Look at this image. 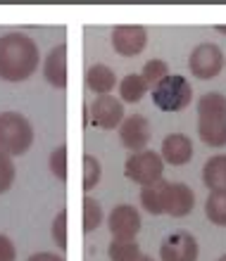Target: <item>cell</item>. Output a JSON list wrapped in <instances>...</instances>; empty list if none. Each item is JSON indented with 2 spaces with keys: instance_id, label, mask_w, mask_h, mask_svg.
<instances>
[{
  "instance_id": "1",
  "label": "cell",
  "mask_w": 226,
  "mask_h": 261,
  "mask_svg": "<svg viewBox=\"0 0 226 261\" xmlns=\"http://www.w3.org/2000/svg\"><path fill=\"white\" fill-rule=\"evenodd\" d=\"M41 64V53L31 36L10 31L0 36V79L10 83L27 81Z\"/></svg>"
},
{
  "instance_id": "2",
  "label": "cell",
  "mask_w": 226,
  "mask_h": 261,
  "mask_svg": "<svg viewBox=\"0 0 226 261\" xmlns=\"http://www.w3.org/2000/svg\"><path fill=\"white\" fill-rule=\"evenodd\" d=\"M34 145V128L19 112H0V152L17 157Z\"/></svg>"
},
{
  "instance_id": "3",
  "label": "cell",
  "mask_w": 226,
  "mask_h": 261,
  "mask_svg": "<svg viewBox=\"0 0 226 261\" xmlns=\"http://www.w3.org/2000/svg\"><path fill=\"white\" fill-rule=\"evenodd\" d=\"M193 102V88L181 74H169L152 88V105L162 112H184Z\"/></svg>"
},
{
  "instance_id": "4",
  "label": "cell",
  "mask_w": 226,
  "mask_h": 261,
  "mask_svg": "<svg viewBox=\"0 0 226 261\" xmlns=\"http://www.w3.org/2000/svg\"><path fill=\"white\" fill-rule=\"evenodd\" d=\"M162 173H165V162L160 157V152H155V150L133 152L126 159V164H124V176L131 183H138L141 188L162 180Z\"/></svg>"
},
{
  "instance_id": "5",
  "label": "cell",
  "mask_w": 226,
  "mask_h": 261,
  "mask_svg": "<svg viewBox=\"0 0 226 261\" xmlns=\"http://www.w3.org/2000/svg\"><path fill=\"white\" fill-rule=\"evenodd\" d=\"M188 69H191V74L195 79H202V81L219 76V71L224 69V55H221L219 45L200 43L188 57Z\"/></svg>"
},
{
  "instance_id": "6",
  "label": "cell",
  "mask_w": 226,
  "mask_h": 261,
  "mask_svg": "<svg viewBox=\"0 0 226 261\" xmlns=\"http://www.w3.org/2000/svg\"><path fill=\"white\" fill-rule=\"evenodd\" d=\"M88 121L93 128L115 130L124 121V105L115 95H98L88 107Z\"/></svg>"
},
{
  "instance_id": "7",
  "label": "cell",
  "mask_w": 226,
  "mask_h": 261,
  "mask_svg": "<svg viewBox=\"0 0 226 261\" xmlns=\"http://www.w3.org/2000/svg\"><path fill=\"white\" fill-rule=\"evenodd\" d=\"M198 240L188 230H174L160 245V259L162 261H198Z\"/></svg>"
},
{
  "instance_id": "8",
  "label": "cell",
  "mask_w": 226,
  "mask_h": 261,
  "mask_svg": "<svg viewBox=\"0 0 226 261\" xmlns=\"http://www.w3.org/2000/svg\"><path fill=\"white\" fill-rule=\"evenodd\" d=\"M148 31L138 24H119L112 29V48L122 57H136L145 50Z\"/></svg>"
},
{
  "instance_id": "9",
  "label": "cell",
  "mask_w": 226,
  "mask_h": 261,
  "mask_svg": "<svg viewBox=\"0 0 226 261\" xmlns=\"http://www.w3.org/2000/svg\"><path fill=\"white\" fill-rule=\"evenodd\" d=\"M107 228L115 240H133L141 230V214L136 206L119 204L107 216Z\"/></svg>"
},
{
  "instance_id": "10",
  "label": "cell",
  "mask_w": 226,
  "mask_h": 261,
  "mask_svg": "<svg viewBox=\"0 0 226 261\" xmlns=\"http://www.w3.org/2000/svg\"><path fill=\"white\" fill-rule=\"evenodd\" d=\"M119 140H122L126 150L133 152L145 150V145L150 143V121L143 114L124 117V121L119 124Z\"/></svg>"
},
{
  "instance_id": "11",
  "label": "cell",
  "mask_w": 226,
  "mask_h": 261,
  "mask_svg": "<svg viewBox=\"0 0 226 261\" xmlns=\"http://www.w3.org/2000/svg\"><path fill=\"white\" fill-rule=\"evenodd\" d=\"M160 157L165 164L171 166H184L193 159V140L186 133H169L162 140V152Z\"/></svg>"
},
{
  "instance_id": "12",
  "label": "cell",
  "mask_w": 226,
  "mask_h": 261,
  "mask_svg": "<svg viewBox=\"0 0 226 261\" xmlns=\"http://www.w3.org/2000/svg\"><path fill=\"white\" fill-rule=\"evenodd\" d=\"M43 79L53 88H60V90L67 88V45L64 43L55 45L46 55V60H43Z\"/></svg>"
},
{
  "instance_id": "13",
  "label": "cell",
  "mask_w": 226,
  "mask_h": 261,
  "mask_svg": "<svg viewBox=\"0 0 226 261\" xmlns=\"http://www.w3.org/2000/svg\"><path fill=\"white\" fill-rule=\"evenodd\" d=\"M195 206V193L186 183H169L167 188V206L165 214L174 216V219H184L193 212Z\"/></svg>"
},
{
  "instance_id": "14",
  "label": "cell",
  "mask_w": 226,
  "mask_h": 261,
  "mask_svg": "<svg viewBox=\"0 0 226 261\" xmlns=\"http://www.w3.org/2000/svg\"><path fill=\"white\" fill-rule=\"evenodd\" d=\"M117 86V74L107 64H93L86 71V88L96 95H110V90Z\"/></svg>"
},
{
  "instance_id": "15",
  "label": "cell",
  "mask_w": 226,
  "mask_h": 261,
  "mask_svg": "<svg viewBox=\"0 0 226 261\" xmlns=\"http://www.w3.org/2000/svg\"><path fill=\"white\" fill-rule=\"evenodd\" d=\"M202 183L210 193H226V154L210 157L202 166Z\"/></svg>"
},
{
  "instance_id": "16",
  "label": "cell",
  "mask_w": 226,
  "mask_h": 261,
  "mask_svg": "<svg viewBox=\"0 0 226 261\" xmlns=\"http://www.w3.org/2000/svg\"><path fill=\"white\" fill-rule=\"evenodd\" d=\"M167 188H169V180H157V183H152V186L141 188V204H143L145 212L152 214V216L165 214Z\"/></svg>"
},
{
  "instance_id": "17",
  "label": "cell",
  "mask_w": 226,
  "mask_h": 261,
  "mask_svg": "<svg viewBox=\"0 0 226 261\" xmlns=\"http://www.w3.org/2000/svg\"><path fill=\"white\" fill-rule=\"evenodd\" d=\"M198 136L210 147H224L226 145V117L198 119Z\"/></svg>"
},
{
  "instance_id": "18",
  "label": "cell",
  "mask_w": 226,
  "mask_h": 261,
  "mask_svg": "<svg viewBox=\"0 0 226 261\" xmlns=\"http://www.w3.org/2000/svg\"><path fill=\"white\" fill-rule=\"evenodd\" d=\"M145 90H148V86H145V81L141 79V74H129L124 76L122 81H119V97H122V105H136L143 100Z\"/></svg>"
},
{
  "instance_id": "19",
  "label": "cell",
  "mask_w": 226,
  "mask_h": 261,
  "mask_svg": "<svg viewBox=\"0 0 226 261\" xmlns=\"http://www.w3.org/2000/svg\"><path fill=\"white\" fill-rule=\"evenodd\" d=\"M226 117V95L205 93L198 100V119H221Z\"/></svg>"
},
{
  "instance_id": "20",
  "label": "cell",
  "mask_w": 226,
  "mask_h": 261,
  "mask_svg": "<svg viewBox=\"0 0 226 261\" xmlns=\"http://www.w3.org/2000/svg\"><path fill=\"white\" fill-rule=\"evenodd\" d=\"M205 214L210 223L226 228V193H210L205 199Z\"/></svg>"
},
{
  "instance_id": "21",
  "label": "cell",
  "mask_w": 226,
  "mask_h": 261,
  "mask_svg": "<svg viewBox=\"0 0 226 261\" xmlns=\"http://www.w3.org/2000/svg\"><path fill=\"white\" fill-rule=\"evenodd\" d=\"M110 261H138L141 247L136 240H112L107 247Z\"/></svg>"
},
{
  "instance_id": "22",
  "label": "cell",
  "mask_w": 226,
  "mask_h": 261,
  "mask_svg": "<svg viewBox=\"0 0 226 261\" xmlns=\"http://www.w3.org/2000/svg\"><path fill=\"white\" fill-rule=\"evenodd\" d=\"M103 221H105V216H103V206H100V202L93 199V197L83 199V230H86V233H93V230L100 228Z\"/></svg>"
},
{
  "instance_id": "23",
  "label": "cell",
  "mask_w": 226,
  "mask_h": 261,
  "mask_svg": "<svg viewBox=\"0 0 226 261\" xmlns=\"http://www.w3.org/2000/svg\"><path fill=\"white\" fill-rule=\"evenodd\" d=\"M100 178H103V166L93 154H86L83 157V190L91 193L100 186Z\"/></svg>"
},
{
  "instance_id": "24",
  "label": "cell",
  "mask_w": 226,
  "mask_h": 261,
  "mask_svg": "<svg viewBox=\"0 0 226 261\" xmlns=\"http://www.w3.org/2000/svg\"><path fill=\"white\" fill-rule=\"evenodd\" d=\"M165 76H169V67H167V62H162V60H150V62H145L141 79H143L145 86L152 90L162 79H165Z\"/></svg>"
},
{
  "instance_id": "25",
  "label": "cell",
  "mask_w": 226,
  "mask_h": 261,
  "mask_svg": "<svg viewBox=\"0 0 226 261\" xmlns=\"http://www.w3.org/2000/svg\"><path fill=\"white\" fill-rule=\"evenodd\" d=\"M50 171L55 173L60 180H67V147L64 145H60V147H55V150L50 152Z\"/></svg>"
},
{
  "instance_id": "26",
  "label": "cell",
  "mask_w": 226,
  "mask_h": 261,
  "mask_svg": "<svg viewBox=\"0 0 226 261\" xmlns=\"http://www.w3.org/2000/svg\"><path fill=\"white\" fill-rule=\"evenodd\" d=\"M53 242L62 252L67 249V209H62L53 221Z\"/></svg>"
},
{
  "instance_id": "27",
  "label": "cell",
  "mask_w": 226,
  "mask_h": 261,
  "mask_svg": "<svg viewBox=\"0 0 226 261\" xmlns=\"http://www.w3.org/2000/svg\"><path fill=\"white\" fill-rule=\"evenodd\" d=\"M14 164H12V159L7 157V154H3L0 152V195L7 193L10 188H12L14 183Z\"/></svg>"
},
{
  "instance_id": "28",
  "label": "cell",
  "mask_w": 226,
  "mask_h": 261,
  "mask_svg": "<svg viewBox=\"0 0 226 261\" xmlns=\"http://www.w3.org/2000/svg\"><path fill=\"white\" fill-rule=\"evenodd\" d=\"M17 259V249L7 235L0 233V261H14Z\"/></svg>"
},
{
  "instance_id": "29",
  "label": "cell",
  "mask_w": 226,
  "mask_h": 261,
  "mask_svg": "<svg viewBox=\"0 0 226 261\" xmlns=\"http://www.w3.org/2000/svg\"><path fill=\"white\" fill-rule=\"evenodd\" d=\"M27 261H64V256L55 254V252H38V254H31Z\"/></svg>"
},
{
  "instance_id": "30",
  "label": "cell",
  "mask_w": 226,
  "mask_h": 261,
  "mask_svg": "<svg viewBox=\"0 0 226 261\" xmlns=\"http://www.w3.org/2000/svg\"><path fill=\"white\" fill-rule=\"evenodd\" d=\"M217 31H219V34H226V24H217Z\"/></svg>"
},
{
  "instance_id": "31",
  "label": "cell",
  "mask_w": 226,
  "mask_h": 261,
  "mask_svg": "<svg viewBox=\"0 0 226 261\" xmlns=\"http://www.w3.org/2000/svg\"><path fill=\"white\" fill-rule=\"evenodd\" d=\"M138 261H155V259H152V256H143V254H141V256H138Z\"/></svg>"
},
{
  "instance_id": "32",
  "label": "cell",
  "mask_w": 226,
  "mask_h": 261,
  "mask_svg": "<svg viewBox=\"0 0 226 261\" xmlns=\"http://www.w3.org/2000/svg\"><path fill=\"white\" fill-rule=\"evenodd\" d=\"M217 261H226V254H224V256H219V259H217Z\"/></svg>"
}]
</instances>
